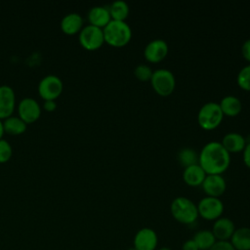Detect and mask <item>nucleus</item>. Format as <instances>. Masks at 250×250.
<instances>
[{
	"label": "nucleus",
	"instance_id": "26",
	"mask_svg": "<svg viewBox=\"0 0 250 250\" xmlns=\"http://www.w3.org/2000/svg\"><path fill=\"white\" fill-rule=\"evenodd\" d=\"M152 73V69L145 63L137 65L134 69V75L140 81H150Z\"/></svg>",
	"mask_w": 250,
	"mask_h": 250
},
{
	"label": "nucleus",
	"instance_id": "14",
	"mask_svg": "<svg viewBox=\"0 0 250 250\" xmlns=\"http://www.w3.org/2000/svg\"><path fill=\"white\" fill-rule=\"evenodd\" d=\"M16 104L14 90L8 85L0 86V120L12 116Z\"/></svg>",
	"mask_w": 250,
	"mask_h": 250
},
{
	"label": "nucleus",
	"instance_id": "18",
	"mask_svg": "<svg viewBox=\"0 0 250 250\" xmlns=\"http://www.w3.org/2000/svg\"><path fill=\"white\" fill-rule=\"evenodd\" d=\"M221 143L229 153L243 151V149L246 146L245 138L241 134L236 133V132L227 133L224 136Z\"/></svg>",
	"mask_w": 250,
	"mask_h": 250
},
{
	"label": "nucleus",
	"instance_id": "13",
	"mask_svg": "<svg viewBox=\"0 0 250 250\" xmlns=\"http://www.w3.org/2000/svg\"><path fill=\"white\" fill-rule=\"evenodd\" d=\"M234 230V223L229 218L223 216L214 221L211 229L217 241H229Z\"/></svg>",
	"mask_w": 250,
	"mask_h": 250
},
{
	"label": "nucleus",
	"instance_id": "32",
	"mask_svg": "<svg viewBox=\"0 0 250 250\" xmlns=\"http://www.w3.org/2000/svg\"><path fill=\"white\" fill-rule=\"evenodd\" d=\"M44 109L47 111H54L57 107L55 101H45L44 102Z\"/></svg>",
	"mask_w": 250,
	"mask_h": 250
},
{
	"label": "nucleus",
	"instance_id": "10",
	"mask_svg": "<svg viewBox=\"0 0 250 250\" xmlns=\"http://www.w3.org/2000/svg\"><path fill=\"white\" fill-rule=\"evenodd\" d=\"M19 117L26 124L35 122L41 114V107L38 102L32 98L22 99L18 105Z\"/></svg>",
	"mask_w": 250,
	"mask_h": 250
},
{
	"label": "nucleus",
	"instance_id": "27",
	"mask_svg": "<svg viewBox=\"0 0 250 250\" xmlns=\"http://www.w3.org/2000/svg\"><path fill=\"white\" fill-rule=\"evenodd\" d=\"M12 146L6 141L1 139L0 140V163H5L12 157Z\"/></svg>",
	"mask_w": 250,
	"mask_h": 250
},
{
	"label": "nucleus",
	"instance_id": "17",
	"mask_svg": "<svg viewBox=\"0 0 250 250\" xmlns=\"http://www.w3.org/2000/svg\"><path fill=\"white\" fill-rule=\"evenodd\" d=\"M83 19L77 13H69L65 15L61 21V28L67 35H74L83 28Z\"/></svg>",
	"mask_w": 250,
	"mask_h": 250
},
{
	"label": "nucleus",
	"instance_id": "8",
	"mask_svg": "<svg viewBox=\"0 0 250 250\" xmlns=\"http://www.w3.org/2000/svg\"><path fill=\"white\" fill-rule=\"evenodd\" d=\"M63 84L57 75H47L38 84V93L44 101H55L62 92Z\"/></svg>",
	"mask_w": 250,
	"mask_h": 250
},
{
	"label": "nucleus",
	"instance_id": "21",
	"mask_svg": "<svg viewBox=\"0 0 250 250\" xmlns=\"http://www.w3.org/2000/svg\"><path fill=\"white\" fill-rule=\"evenodd\" d=\"M199 250H209L217 241L213 232L209 229H200L192 237Z\"/></svg>",
	"mask_w": 250,
	"mask_h": 250
},
{
	"label": "nucleus",
	"instance_id": "12",
	"mask_svg": "<svg viewBox=\"0 0 250 250\" xmlns=\"http://www.w3.org/2000/svg\"><path fill=\"white\" fill-rule=\"evenodd\" d=\"M201 187L207 196L220 198L226 191L227 183L222 175H206Z\"/></svg>",
	"mask_w": 250,
	"mask_h": 250
},
{
	"label": "nucleus",
	"instance_id": "35",
	"mask_svg": "<svg viewBox=\"0 0 250 250\" xmlns=\"http://www.w3.org/2000/svg\"><path fill=\"white\" fill-rule=\"evenodd\" d=\"M126 250H137V249H135L134 247H130V248H128V249H126Z\"/></svg>",
	"mask_w": 250,
	"mask_h": 250
},
{
	"label": "nucleus",
	"instance_id": "1",
	"mask_svg": "<svg viewBox=\"0 0 250 250\" xmlns=\"http://www.w3.org/2000/svg\"><path fill=\"white\" fill-rule=\"evenodd\" d=\"M198 163L207 175H222L230 164V153L221 142L211 141L201 148Z\"/></svg>",
	"mask_w": 250,
	"mask_h": 250
},
{
	"label": "nucleus",
	"instance_id": "31",
	"mask_svg": "<svg viewBox=\"0 0 250 250\" xmlns=\"http://www.w3.org/2000/svg\"><path fill=\"white\" fill-rule=\"evenodd\" d=\"M243 162L247 167L250 168V143L246 144L243 149Z\"/></svg>",
	"mask_w": 250,
	"mask_h": 250
},
{
	"label": "nucleus",
	"instance_id": "33",
	"mask_svg": "<svg viewBox=\"0 0 250 250\" xmlns=\"http://www.w3.org/2000/svg\"><path fill=\"white\" fill-rule=\"evenodd\" d=\"M3 134H4V127H3L2 121L0 120V140H1L2 137H3Z\"/></svg>",
	"mask_w": 250,
	"mask_h": 250
},
{
	"label": "nucleus",
	"instance_id": "25",
	"mask_svg": "<svg viewBox=\"0 0 250 250\" xmlns=\"http://www.w3.org/2000/svg\"><path fill=\"white\" fill-rule=\"evenodd\" d=\"M236 82L241 89L250 91V63L243 66L239 70L236 77Z\"/></svg>",
	"mask_w": 250,
	"mask_h": 250
},
{
	"label": "nucleus",
	"instance_id": "20",
	"mask_svg": "<svg viewBox=\"0 0 250 250\" xmlns=\"http://www.w3.org/2000/svg\"><path fill=\"white\" fill-rule=\"evenodd\" d=\"M219 105L221 107V110L224 115L228 116H236L237 114L240 113L242 109V104L240 100L232 95H229L224 97L220 103Z\"/></svg>",
	"mask_w": 250,
	"mask_h": 250
},
{
	"label": "nucleus",
	"instance_id": "19",
	"mask_svg": "<svg viewBox=\"0 0 250 250\" xmlns=\"http://www.w3.org/2000/svg\"><path fill=\"white\" fill-rule=\"evenodd\" d=\"M229 241L235 250H250V228L235 229Z\"/></svg>",
	"mask_w": 250,
	"mask_h": 250
},
{
	"label": "nucleus",
	"instance_id": "9",
	"mask_svg": "<svg viewBox=\"0 0 250 250\" xmlns=\"http://www.w3.org/2000/svg\"><path fill=\"white\" fill-rule=\"evenodd\" d=\"M157 245V233L150 228H143L139 229L133 239V247L137 250H156Z\"/></svg>",
	"mask_w": 250,
	"mask_h": 250
},
{
	"label": "nucleus",
	"instance_id": "23",
	"mask_svg": "<svg viewBox=\"0 0 250 250\" xmlns=\"http://www.w3.org/2000/svg\"><path fill=\"white\" fill-rule=\"evenodd\" d=\"M4 132L10 135H21L26 130V123H24L19 116H10L5 119L3 123Z\"/></svg>",
	"mask_w": 250,
	"mask_h": 250
},
{
	"label": "nucleus",
	"instance_id": "28",
	"mask_svg": "<svg viewBox=\"0 0 250 250\" xmlns=\"http://www.w3.org/2000/svg\"><path fill=\"white\" fill-rule=\"evenodd\" d=\"M209 250H235L230 241H216Z\"/></svg>",
	"mask_w": 250,
	"mask_h": 250
},
{
	"label": "nucleus",
	"instance_id": "4",
	"mask_svg": "<svg viewBox=\"0 0 250 250\" xmlns=\"http://www.w3.org/2000/svg\"><path fill=\"white\" fill-rule=\"evenodd\" d=\"M224 114L218 103L208 102L204 104L197 114L199 126L204 130H213L223 121Z\"/></svg>",
	"mask_w": 250,
	"mask_h": 250
},
{
	"label": "nucleus",
	"instance_id": "15",
	"mask_svg": "<svg viewBox=\"0 0 250 250\" xmlns=\"http://www.w3.org/2000/svg\"><path fill=\"white\" fill-rule=\"evenodd\" d=\"M206 173L203 168L199 165V163L188 166L184 169L183 172V179L184 182L190 186V187H198L201 186L205 177Z\"/></svg>",
	"mask_w": 250,
	"mask_h": 250
},
{
	"label": "nucleus",
	"instance_id": "34",
	"mask_svg": "<svg viewBox=\"0 0 250 250\" xmlns=\"http://www.w3.org/2000/svg\"><path fill=\"white\" fill-rule=\"evenodd\" d=\"M156 250H172L171 248L169 247H166V246H163V247H160V248H157Z\"/></svg>",
	"mask_w": 250,
	"mask_h": 250
},
{
	"label": "nucleus",
	"instance_id": "5",
	"mask_svg": "<svg viewBox=\"0 0 250 250\" xmlns=\"http://www.w3.org/2000/svg\"><path fill=\"white\" fill-rule=\"evenodd\" d=\"M150 83L157 95L167 97L175 90L176 78L171 70L167 68H158L153 71Z\"/></svg>",
	"mask_w": 250,
	"mask_h": 250
},
{
	"label": "nucleus",
	"instance_id": "6",
	"mask_svg": "<svg viewBox=\"0 0 250 250\" xmlns=\"http://www.w3.org/2000/svg\"><path fill=\"white\" fill-rule=\"evenodd\" d=\"M196 205L198 216L207 221H216L224 213V203L218 197L206 195Z\"/></svg>",
	"mask_w": 250,
	"mask_h": 250
},
{
	"label": "nucleus",
	"instance_id": "7",
	"mask_svg": "<svg viewBox=\"0 0 250 250\" xmlns=\"http://www.w3.org/2000/svg\"><path fill=\"white\" fill-rule=\"evenodd\" d=\"M78 39L80 45L88 51L98 50L104 43L103 29L91 24H88L81 29Z\"/></svg>",
	"mask_w": 250,
	"mask_h": 250
},
{
	"label": "nucleus",
	"instance_id": "2",
	"mask_svg": "<svg viewBox=\"0 0 250 250\" xmlns=\"http://www.w3.org/2000/svg\"><path fill=\"white\" fill-rule=\"evenodd\" d=\"M104 42L116 48L127 45L132 37V29L126 21L111 20L103 28Z\"/></svg>",
	"mask_w": 250,
	"mask_h": 250
},
{
	"label": "nucleus",
	"instance_id": "24",
	"mask_svg": "<svg viewBox=\"0 0 250 250\" xmlns=\"http://www.w3.org/2000/svg\"><path fill=\"white\" fill-rule=\"evenodd\" d=\"M178 160L183 167L198 163V154L191 147H183L178 152Z\"/></svg>",
	"mask_w": 250,
	"mask_h": 250
},
{
	"label": "nucleus",
	"instance_id": "22",
	"mask_svg": "<svg viewBox=\"0 0 250 250\" xmlns=\"http://www.w3.org/2000/svg\"><path fill=\"white\" fill-rule=\"evenodd\" d=\"M108 11H109L111 20L125 21V20L129 16L130 8H129V5L125 1L116 0L110 4Z\"/></svg>",
	"mask_w": 250,
	"mask_h": 250
},
{
	"label": "nucleus",
	"instance_id": "30",
	"mask_svg": "<svg viewBox=\"0 0 250 250\" xmlns=\"http://www.w3.org/2000/svg\"><path fill=\"white\" fill-rule=\"evenodd\" d=\"M182 250H199L196 243L193 241L192 238L186 240L182 244Z\"/></svg>",
	"mask_w": 250,
	"mask_h": 250
},
{
	"label": "nucleus",
	"instance_id": "11",
	"mask_svg": "<svg viewBox=\"0 0 250 250\" xmlns=\"http://www.w3.org/2000/svg\"><path fill=\"white\" fill-rule=\"evenodd\" d=\"M169 52L168 44L165 40L156 38L147 43L144 50V56L146 61L150 62H161Z\"/></svg>",
	"mask_w": 250,
	"mask_h": 250
},
{
	"label": "nucleus",
	"instance_id": "29",
	"mask_svg": "<svg viewBox=\"0 0 250 250\" xmlns=\"http://www.w3.org/2000/svg\"><path fill=\"white\" fill-rule=\"evenodd\" d=\"M241 53L243 58L250 62V38L243 42L241 46Z\"/></svg>",
	"mask_w": 250,
	"mask_h": 250
},
{
	"label": "nucleus",
	"instance_id": "3",
	"mask_svg": "<svg viewBox=\"0 0 250 250\" xmlns=\"http://www.w3.org/2000/svg\"><path fill=\"white\" fill-rule=\"evenodd\" d=\"M170 211L173 218L183 225H192L199 217L197 205L185 196L174 198L170 206Z\"/></svg>",
	"mask_w": 250,
	"mask_h": 250
},
{
	"label": "nucleus",
	"instance_id": "16",
	"mask_svg": "<svg viewBox=\"0 0 250 250\" xmlns=\"http://www.w3.org/2000/svg\"><path fill=\"white\" fill-rule=\"evenodd\" d=\"M89 24L97 26L99 28H104L111 21L108 8L104 6H95L90 9L88 13Z\"/></svg>",
	"mask_w": 250,
	"mask_h": 250
}]
</instances>
